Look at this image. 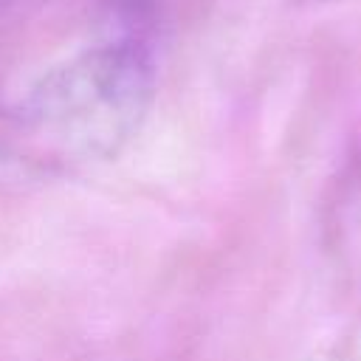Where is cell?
<instances>
[{
	"label": "cell",
	"instance_id": "6da1fadb",
	"mask_svg": "<svg viewBox=\"0 0 361 361\" xmlns=\"http://www.w3.org/2000/svg\"><path fill=\"white\" fill-rule=\"evenodd\" d=\"M152 99V62L133 39L107 42L51 71L23 104L25 133L62 161L116 155Z\"/></svg>",
	"mask_w": 361,
	"mask_h": 361
},
{
	"label": "cell",
	"instance_id": "7a4b0ae2",
	"mask_svg": "<svg viewBox=\"0 0 361 361\" xmlns=\"http://www.w3.org/2000/svg\"><path fill=\"white\" fill-rule=\"evenodd\" d=\"M34 3H39V0H0V8H25Z\"/></svg>",
	"mask_w": 361,
	"mask_h": 361
}]
</instances>
